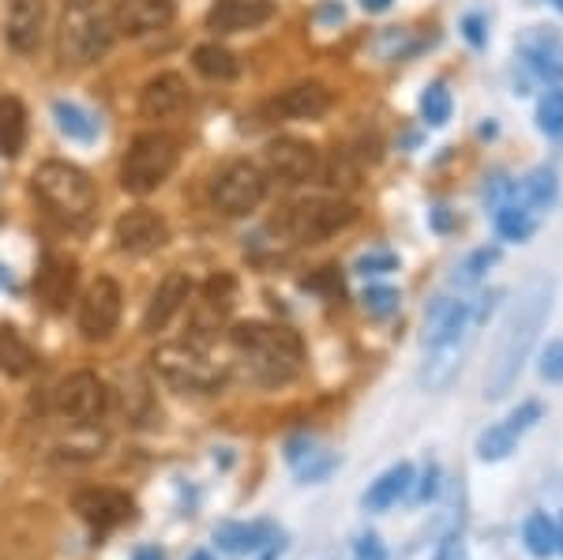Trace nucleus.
I'll return each mask as SVG.
<instances>
[{
	"label": "nucleus",
	"mask_w": 563,
	"mask_h": 560,
	"mask_svg": "<svg viewBox=\"0 0 563 560\" xmlns=\"http://www.w3.org/2000/svg\"><path fill=\"white\" fill-rule=\"evenodd\" d=\"M556 553H563V523L556 527Z\"/></svg>",
	"instance_id": "603ef678"
},
{
	"label": "nucleus",
	"mask_w": 563,
	"mask_h": 560,
	"mask_svg": "<svg viewBox=\"0 0 563 560\" xmlns=\"http://www.w3.org/2000/svg\"><path fill=\"white\" fill-rule=\"evenodd\" d=\"M188 297H192V278H188L185 271H169L158 283V290L151 294L147 312H143V336H158V331L185 309Z\"/></svg>",
	"instance_id": "f3484780"
},
{
	"label": "nucleus",
	"mask_w": 563,
	"mask_h": 560,
	"mask_svg": "<svg viewBox=\"0 0 563 560\" xmlns=\"http://www.w3.org/2000/svg\"><path fill=\"white\" fill-rule=\"evenodd\" d=\"M432 230H440V233L455 230V215H451L448 207H435V211H432Z\"/></svg>",
	"instance_id": "49530a36"
},
{
	"label": "nucleus",
	"mask_w": 563,
	"mask_h": 560,
	"mask_svg": "<svg viewBox=\"0 0 563 560\" xmlns=\"http://www.w3.org/2000/svg\"><path fill=\"white\" fill-rule=\"evenodd\" d=\"M31 180H34L38 200L49 207V211H57L60 219H87L98 204L95 180L79 166H71V162H60V158L42 162Z\"/></svg>",
	"instance_id": "39448f33"
},
{
	"label": "nucleus",
	"mask_w": 563,
	"mask_h": 560,
	"mask_svg": "<svg viewBox=\"0 0 563 560\" xmlns=\"http://www.w3.org/2000/svg\"><path fill=\"white\" fill-rule=\"evenodd\" d=\"M549 312H552V278H530L519 290V297L511 301L504 323H499L493 358H488V369H485L488 399H504L515 387L522 365L530 361V350L541 336L544 320H549Z\"/></svg>",
	"instance_id": "f257e3e1"
},
{
	"label": "nucleus",
	"mask_w": 563,
	"mask_h": 560,
	"mask_svg": "<svg viewBox=\"0 0 563 560\" xmlns=\"http://www.w3.org/2000/svg\"><path fill=\"white\" fill-rule=\"evenodd\" d=\"M466 350H470V342L424 350L421 373H417V381H421L424 392H443V387H451V381H455L459 369H462V358H466Z\"/></svg>",
	"instance_id": "5701e85b"
},
{
	"label": "nucleus",
	"mask_w": 563,
	"mask_h": 560,
	"mask_svg": "<svg viewBox=\"0 0 563 560\" xmlns=\"http://www.w3.org/2000/svg\"><path fill=\"white\" fill-rule=\"evenodd\" d=\"M541 376L544 381H563V342H549V350L541 354Z\"/></svg>",
	"instance_id": "a19ab883"
},
{
	"label": "nucleus",
	"mask_w": 563,
	"mask_h": 560,
	"mask_svg": "<svg viewBox=\"0 0 563 560\" xmlns=\"http://www.w3.org/2000/svg\"><path fill=\"white\" fill-rule=\"evenodd\" d=\"M353 271L365 278H376V275H390V271H398V256L387 249H372L365 252V256H357V264H353Z\"/></svg>",
	"instance_id": "4c0bfd02"
},
{
	"label": "nucleus",
	"mask_w": 563,
	"mask_h": 560,
	"mask_svg": "<svg viewBox=\"0 0 563 560\" xmlns=\"http://www.w3.org/2000/svg\"><path fill=\"white\" fill-rule=\"evenodd\" d=\"M275 0H214L207 12V31L214 34H238L275 20Z\"/></svg>",
	"instance_id": "2eb2a0df"
},
{
	"label": "nucleus",
	"mask_w": 563,
	"mask_h": 560,
	"mask_svg": "<svg viewBox=\"0 0 563 560\" xmlns=\"http://www.w3.org/2000/svg\"><path fill=\"white\" fill-rule=\"evenodd\" d=\"M320 20L323 23H342V20H346V8H342V4H323L320 8Z\"/></svg>",
	"instance_id": "de8ad7c7"
},
{
	"label": "nucleus",
	"mask_w": 563,
	"mask_h": 560,
	"mask_svg": "<svg viewBox=\"0 0 563 560\" xmlns=\"http://www.w3.org/2000/svg\"><path fill=\"white\" fill-rule=\"evenodd\" d=\"M538 421H541V403H533V399H530V403L515 406L511 418H507L504 426L511 429L515 437H522V432H526V429H533V426H538Z\"/></svg>",
	"instance_id": "ea45409f"
},
{
	"label": "nucleus",
	"mask_w": 563,
	"mask_h": 560,
	"mask_svg": "<svg viewBox=\"0 0 563 560\" xmlns=\"http://www.w3.org/2000/svg\"><path fill=\"white\" fill-rule=\"evenodd\" d=\"M192 65H196L199 76H203V79H214V84H230V79H238V76H241L238 57H233V53L225 50V45H218V42L196 45Z\"/></svg>",
	"instance_id": "cd10ccee"
},
{
	"label": "nucleus",
	"mask_w": 563,
	"mask_h": 560,
	"mask_svg": "<svg viewBox=\"0 0 563 560\" xmlns=\"http://www.w3.org/2000/svg\"><path fill=\"white\" fill-rule=\"evenodd\" d=\"M496 233L504 241H530L533 238V215L519 204H499Z\"/></svg>",
	"instance_id": "473e14b6"
},
{
	"label": "nucleus",
	"mask_w": 563,
	"mask_h": 560,
	"mask_svg": "<svg viewBox=\"0 0 563 560\" xmlns=\"http://www.w3.org/2000/svg\"><path fill=\"white\" fill-rule=\"evenodd\" d=\"M556 8H560V12H563V0H556Z\"/></svg>",
	"instance_id": "5fc2aeb1"
},
{
	"label": "nucleus",
	"mask_w": 563,
	"mask_h": 560,
	"mask_svg": "<svg viewBox=\"0 0 563 560\" xmlns=\"http://www.w3.org/2000/svg\"><path fill=\"white\" fill-rule=\"evenodd\" d=\"M353 219H357V211L346 200H301L282 215L278 226L294 241H323L334 238L339 230H346Z\"/></svg>",
	"instance_id": "0eeeda50"
},
{
	"label": "nucleus",
	"mask_w": 563,
	"mask_h": 560,
	"mask_svg": "<svg viewBox=\"0 0 563 560\" xmlns=\"http://www.w3.org/2000/svg\"><path fill=\"white\" fill-rule=\"evenodd\" d=\"M267 169L271 177L286 180V185H305V180L316 177L320 169V155L308 140H297V135H282V140L267 143Z\"/></svg>",
	"instance_id": "ddd939ff"
},
{
	"label": "nucleus",
	"mask_w": 563,
	"mask_h": 560,
	"mask_svg": "<svg viewBox=\"0 0 563 560\" xmlns=\"http://www.w3.org/2000/svg\"><path fill=\"white\" fill-rule=\"evenodd\" d=\"M151 365L177 392H218L225 384V369L192 342H166L151 354Z\"/></svg>",
	"instance_id": "423d86ee"
},
{
	"label": "nucleus",
	"mask_w": 563,
	"mask_h": 560,
	"mask_svg": "<svg viewBox=\"0 0 563 560\" xmlns=\"http://www.w3.org/2000/svg\"><path fill=\"white\" fill-rule=\"evenodd\" d=\"M361 8L372 12V15H379V12H387V8H390V0H361Z\"/></svg>",
	"instance_id": "8fccbe9b"
},
{
	"label": "nucleus",
	"mask_w": 563,
	"mask_h": 560,
	"mask_svg": "<svg viewBox=\"0 0 563 560\" xmlns=\"http://www.w3.org/2000/svg\"><path fill=\"white\" fill-rule=\"evenodd\" d=\"M233 347L249 358L252 376L267 387L289 384L301 373V339L289 328H278V323H238L233 328Z\"/></svg>",
	"instance_id": "f03ea898"
},
{
	"label": "nucleus",
	"mask_w": 563,
	"mask_h": 560,
	"mask_svg": "<svg viewBox=\"0 0 563 560\" xmlns=\"http://www.w3.org/2000/svg\"><path fill=\"white\" fill-rule=\"evenodd\" d=\"M519 444V437H515L507 426H488L485 432L477 437V455L485 459V463H496V459H507Z\"/></svg>",
	"instance_id": "f704fd0d"
},
{
	"label": "nucleus",
	"mask_w": 563,
	"mask_h": 560,
	"mask_svg": "<svg viewBox=\"0 0 563 560\" xmlns=\"http://www.w3.org/2000/svg\"><path fill=\"white\" fill-rule=\"evenodd\" d=\"M34 347L23 339L20 328L0 323V373L4 376H26L34 369Z\"/></svg>",
	"instance_id": "a878e982"
},
{
	"label": "nucleus",
	"mask_w": 563,
	"mask_h": 560,
	"mask_svg": "<svg viewBox=\"0 0 563 560\" xmlns=\"http://www.w3.org/2000/svg\"><path fill=\"white\" fill-rule=\"evenodd\" d=\"M413 485V466L410 463H395L390 471H384L365 493V508L368 512H387L390 504H398Z\"/></svg>",
	"instance_id": "b1692460"
},
{
	"label": "nucleus",
	"mask_w": 563,
	"mask_h": 560,
	"mask_svg": "<svg viewBox=\"0 0 563 560\" xmlns=\"http://www.w3.org/2000/svg\"><path fill=\"white\" fill-rule=\"evenodd\" d=\"M26 143V110L15 95H0V155L15 158Z\"/></svg>",
	"instance_id": "bb28decb"
},
{
	"label": "nucleus",
	"mask_w": 563,
	"mask_h": 560,
	"mask_svg": "<svg viewBox=\"0 0 563 560\" xmlns=\"http://www.w3.org/2000/svg\"><path fill=\"white\" fill-rule=\"evenodd\" d=\"M271 541H275V527L271 523H222V527H214V546L225 557L260 553Z\"/></svg>",
	"instance_id": "4be33fe9"
},
{
	"label": "nucleus",
	"mask_w": 563,
	"mask_h": 560,
	"mask_svg": "<svg viewBox=\"0 0 563 560\" xmlns=\"http://www.w3.org/2000/svg\"><path fill=\"white\" fill-rule=\"evenodd\" d=\"M421 117L432 124V129L448 124V117H451V90L443 87V84L424 87V95H421Z\"/></svg>",
	"instance_id": "c9c22d12"
},
{
	"label": "nucleus",
	"mask_w": 563,
	"mask_h": 560,
	"mask_svg": "<svg viewBox=\"0 0 563 560\" xmlns=\"http://www.w3.org/2000/svg\"><path fill=\"white\" fill-rule=\"evenodd\" d=\"M353 560H387L384 541H379L376 535H365L357 541V549H353Z\"/></svg>",
	"instance_id": "37998d69"
},
{
	"label": "nucleus",
	"mask_w": 563,
	"mask_h": 560,
	"mask_svg": "<svg viewBox=\"0 0 563 560\" xmlns=\"http://www.w3.org/2000/svg\"><path fill=\"white\" fill-rule=\"evenodd\" d=\"M526 61L533 65V72H541V76H563V45L560 39H552V34H533L530 42H526Z\"/></svg>",
	"instance_id": "c756f323"
},
{
	"label": "nucleus",
	"mask_w": 563,
	"mask_h": 560,
	"mask_svg": "<svg viewBox=\"0 0 563 560\" xmlns=\"http://www.w3.org/2000/svg\"><path fill=\"white\" fill-rule=\"evenodd\" d=\"M361 301H365V312H368V316L384 320V316L398 312V301H402V297H398V290H390V286H368Z\"/></svg>",
	"instance_id": "58836bf2"
},
{
	"label": "nucleus",
	"mask_w": 563,
	"mask_h": 560,
	"mask_svg": "<svg viewBox=\"0 0 563 560\" xmlns=\"http://www.w3.org/2000/svg\"><path fill=\"white\" fill-rule=\"evenodd\" d=\"M522 541L533 557H541V560L552 557L556 553V523L544 516V512H533V516H526L522 523Z\"/></svg>",
	"instance_id": "7c9ffc66"
},
{
	"label": "nucleus",
	"mask_w": 563,
	"mask_h": 560,
	"mask_svg": "<svg viewBox=\"0 0 563 560\" xmlns=\"http://www.w3.org/2000/svg\"><path fill=\"white\" fill-rule=\"evenodd\" d=\"M106 403H109L106 384L98 381V376L90 373V369L65 376V381H60V387H57V410L65 414L68 421H76V426H87V421L102 418Z\"/></svg>",
	"instance_id": "9b49d317"
},
{
	"label": "nucleus",
	"mask_w": 563,
	"mask_h": 560,
	"mask_svg": "<svg viewBox=\"0 0 563 560\" xmlns=\"http://www.w3.org/2000/svg\"><path fill=\"white\" fill-rule=\"evenodd\" d=\"M538 124H541L544 135H552V140H560V135H563V90L560 87H552L549 95L541 98Z\"/></svg>",
	"instance_id": "e433bc0d"
},
{
	"label": "nucleus",
	"mask_w": 563,
	"mask_h": 560,
	"mask_svg": "<svg viewBox=\"0 0 563 560\" xmlns=\"http://www.w3.org/2000/svg\"><path fill=\"white\" fill-rule=\"evenodd\" d=\"M53 121H57V129L68 135V140H76V143H90L98 135V121L90 117L84 106H76V102H53Z\"/></svg>",
	"instance_id": "c85d7f7f"
},
{
	"label": "nucleus",
	"mask_w": 563,
	"mask_h": 560,
	"mask_svg": "<svg viewBox=\"0 0 563 560\" xmlns=\"http://www.w3.org/2000/svg\"><path fill=\"white\" fill-rule=\"evenodd\" d=\"M113 42V23L102 15L98 0H65L57 26V61L71 68H87L106 57Z\"/></svg>",
	"instance_id": "7ed1b4c3"
},
{
	"label": "nucleus",
	"mask_w": 563,
	"mask_h": 560,
	"mask_svg": "<svg viewBox=\"0 0 563 560\" xmlns=\"http://www.w3.org/2000/svg\"><path fill=\"white\" fill-rule=\"evenodd\" d=\"M121 320V286L109 275H98L79 301V331L87 339H109Z\"/></svg>",
	"instance_id": "9d476101"
},
{
	"label": "nucleus",
	"mask_w": 563,
	"mask_h": 560,
	"mask_svg": "<svg viewBox=\"0 0 563 560\" xmlns=\"http://www.w3.org/2000/svg\"><path fill=\"white\" fill-rule=\"evenodd\" d=\"M188 106V84L177 72H158L140 90V117L143 121H166Z\"/></svg>",
	"instance_id": "dca6fc26"
},
{
	"label": "nucleus",
	"mask_w": 563,
	"mask_h": 560,
	"mask_svg": "<svg viewBox=\"0 0 563 560\" xmlns=\"http://www.w3.org/2000/svg\"><path fill=\"white\" fill-rule=\"evenodd\" d=\"M71 504H76V512L95 530H109V527H117V523H124L132 516L129 493H117V490H79Z\"/></svg>",
	"instance_id": "aec40b11"
},
{
	"label": "nucleus",
	"mask_w": 563,
	"mask_h": 560,
	"mask_svg": "<svg viewBox=\"0 0 563 560\" xmlns=\"http://www.w3.org/2000/svg\"><path fill=\"white\" fill-rule=\"evenodd\" d=\"M440 471H435V466H429V471H424V477H421V485H417V501H432L435 496V490H440Z\"/></svg>",
	"instance_id": "a18cd8bd"
},
{
	"label": "nucleus",
	"mask_w": 563,
	"mask_h": 560,
	"mask_svg": "<svg viewBox=\"0 0 563 560\" xmlns=\"http://www.w3.org/2000/svg\"><path fill=\"white\" fill-rule=\"evenodd\" d=\"M286 463L294 466L301 482H323V477H331V471L339 466V459H334L320 440L294 437V440H286Z\"/></svg>",
	"instance_id": "412c9836"
},
{
	"label": "nucleus",
	"mask_w": 563,
	"mask_h": 560,
	"mask_svg": "<svg viewBox=\"0 0 563 560\" xmlns=\"http://www.w3.org/2000/svg\"><path fill=\"white\" fill-rule=\"evenodd\" d=\"M113 238L121 252L147 256V252H158L169 241V226L158 211H151V207H132V211H124L121 219H117Z\"/></svg>",
	"instance_id": "f8f14e48"
},
{
	"label": "nucleus",
	"mask_w": 563,
	"mask_h": 560,
	"mask_svg": "<svg viewBox=\"0 0 563 560\" xmlns=\"http://www.w3.org/2000/svg\"><path fill=\"white\" fill-rule=\"evenodd\" d=\"M474 305L455 301V297H435L424 309V350L455 347V342H474Z\"/></svg>",
	"instance_id": "1a4fd4ad"
},
{
	"label": "nucleus",
	"mask_w": 563,
	"mask_h": 560,
	"mask_svg": "<svg viewBox=\"0 0 563 560\" xmlns=\"http://www.w3.org/2000/svg\"><path fill=\"white\" fill-rule=\"evenodd\" d=\"M0 290H15V278L4 264H0Z\"/></svg>",
	"instance_id": "3c124183"
},
{
	"label": "nucleus",
	"mask_w": 563,
	"mask_h": 560,
	"mask_svg": "<svg viewBox=\"0 0 563 560\" xmlns=\"http://www.w3.org/2000/svg\"><path fill=\"white\" fill-rule=\"evenodd\" d=\"M192 560H211V553H192Z\"/></svg>",
	"instance_id": "864d4df0"
},
{
	"label": "nucleus",
	"mask_w": 563,
	"mask_h": 560,
	"mask_svg": "<svg viewBox=\"0 0 563 560\" xmlns=\"http://www.w3.org/2000/svg\"><path fill=\"white\" fill-rule=\"evenodd\" d=\"M45 26V0H8L4 39L15 53H34Z\"/></svg>",
	"instance_id": "a211bd4d"
},
{
	"label": "nucleus",
	"mask_w": 563,
	"mask_h": 560,
	"mask_svg": "<svg viewBox=\"0 0 563 560\" xmlns=\"http://www.w3.org/2000/svg\"><path fill=\"white\" fill-rule=\"evenodd\" d=\"M132 560H166V557H162V549H158V546H140V549L132 553Z\"/></svg>",
	"instance_id": "09e8293b"
},
{
	"label": "nucleus",
	"mask_w": 563,
	"mask_h": 560,
	"mask_svg": "<svg viewBox=\"0 0 563 560\" xmlns=\"http://www.w3.org/2000/svg\"><path fill=\"white\" fill-rule=\"evenodd\" d=\"M71 290H76V264L49 256L45 267L38 271V294L45 297V305H49V309H65Z\"/></svg>",
	"instance_id": "393cba45"
},
{
	"label": "nucleus",
	"mask_w": 563,
	"mask_h": 560,
	"mask_svg": "<svg viewBox=\"0 0 563 560\" xmlns=\"http://www.w3.org/2000/svg\"><path fill=\"white\" fill-rule=\"evenodd\" d=\"M462 34H466V42L470 45H485V20H481V15H466V20H462Z\"/></svg>",
	"instance_id": "c03bdc74"
},
{
	"label": "nucleus",
	"mask_w": 563,
	"mask_h": 560,
	"mask_svg": "<svg viewBox=\"0 0 563 560\" xmlns=\"http://www.w3.org/2000/svg\"><path fill=\"white\" fill-rule=\"evenodd\" d=\"M560 196V180H556V169L549 166H538L530 177L522 180V207H552Z\"/></svg>",
	"instance_id": "2f4dec72"
},
{
	"label": "nucleus",
	"mask_w": 563,
	"mask_h": 560,
	"mask_svg": "<svg viewBox=\"0 0 563 560\" xmlns=\"http://www.w3.org/2000/svg\"><path fill=\"white\" fill-rule=\"evenodd\" d=\"M180 162V143L169 132H143L132 140L129 155L121 162V188L132 196H151L162 188Z\"/></svg>",
	"instance_id": "20e7f679"
},
{
	"label": "nucleus",
	"mask_w": 563,
	"mask_h": 560,
	"mask_svg": "<svg viewBox=\"0 0 563 560\" xmlns=\"http://www.w3.org/2000/svg\"><path fill=\"white\" fill-rule=\"evenodd\" d=\"M174 0H121L113 8V31L124 34V39H143V34H154L174 23Z\"/></svg>",
	"instance_id": "4468645a"
},
{
	"label": "nucleus",
	"mask_w": 563,
	"mask_h": 560,
	"mask_svg": "<svg viewBox=\"0 0 563 560\" xmlns=\"http://www.w3.org/2000/svg\"><path fill=\"white\" fill-rule=\"evenodd\" d=\"M230 297H233V278L230 275H218L207 283V301H211L214 309H230Z\"/></svg>",
	"instance_id": "79ce46f5"
},
{
	"label": "nucleus",
	"mask_w": 563,
	"mask_h": 560,
	"mask_svg": "<svg viewBox=\"0 0 563 560\" xmlns=\"http://www.w3.org/2000/svg\"><path fill=\"white\" fill-rule=\"evenodd\" d=\"M496 264H499V249H477V252H470V256L455 267L451 283H455V286H477L481 278H485V271L496 267Z\"/></svg>",
	"instance_id": "72a5a7b5"
},
{
	"label": "nucleus",
	"mask_w": 563,
	"mask_h": 560,
	"mask_svg": "<svg viewBox=\"0 0 563 560\" xmlns=\"http://www.w3.org/2000/svg\"><path fill=\"white\" fill-rule=\"evenodd\" d=\"M275 117H294V121H312V117H323L331 110V90L323 84H316V79H308V84H294L286 87L282 95L271 98L267 106Z\"/></svg>",
	"instance_id": "6ab92c4d"
},
{
	"label": "nucleus",
	"mask_w": 563,
	"mask_h": 560,
	"mask_svg": "<svg viewBox=\"0 0 563 560\" xmlns=\"http://www.w3.org/2000/svg\"><path fill=\"white\" fill-rule=\"evenodd\" d=\"M263 196H267V177H263V169L252 166V162H230L211 185V204L222 215H230V219L256 211L263 204Z\"/></svg>",
	"instance_id": "6e6552de"
}]
</instances>
